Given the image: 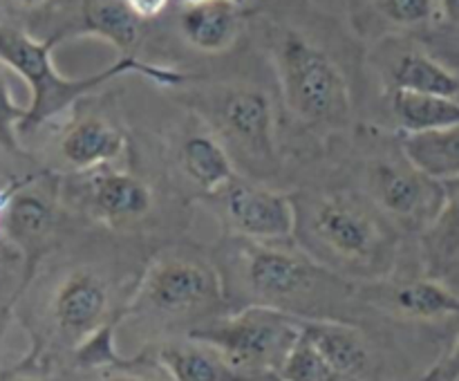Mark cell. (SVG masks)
Listing matches in <instances>:
<instances>
[{
    "mask_svg": "<svg viewBox=\"0 0 459 381\" xmlns=\"http://www.w3.org/2000/svg\"><path fill=\"white\" fill-rule=\"evenodd\" d=\"M213 260L224 278L229 305L240 303L238 307L264 305L300 318H341L345 300L359 296V282L327 272L291 242L258 245L227 238Z\"/></svg>",
    "mask_w": 459,
    "mask_h": 381,
    "instance_id": "obj_1",
    "label": "cell"
},
{
    "mask_svg": "<svg viewBox=\"0 0 459 381\" xmlns=\"http://www.w3.org/2000/svg\"><path fill=\"white\" fill-rule=\"evenodd\" d=\"M294 206L296 245L327 272L363 285L393 276L397 229L370 197L350 191L305 193L294 197Z\"/></svg>",
    "mask_w": 459,
    "mask_h": 381,
    "instance_id": "obj_2",
    "label": "cell"
},
{
    "mask_svg": "<svg viewBox=\"0 0 459 381\" xmlns=\"http://www.w3.org/2000/svg\"><path fill=\"white\" fill-rule=\"evenodd\" d=\"M56 45L52 36L39 40L21 27L0 21V63L16 72L30 88V106H27L21 133H31L48 121L56 119L119 76L142 74L164 88H182L191 81L186 72L155 65L139 56H119L115 63L94 74L70 79V76H63L52 61V49Z\"/></svg>",
    "mask_w": 459,
    "mask_h": 381,
    "instance_id": "obj_3",
    "label": "cell"
},
{
    "mask_svg": "<svg viewBox=\"0 0 459 381\" xmlns=\"http://www.w3.org/2000/svg\"><path fill=\"white\" fill-rule=\"evenodd\" d=\"M229 307L224 278L213 255L193 247L157 251L139 276L121 321L160 327H200Z\"/></svg>",
    "mask_w": 459,
    "mask_h": 381,
    "instance_id": "obj_4",
    "label": "cell"
},
{
    "mask_svg": "<svg viewBox=\"0 0 459 381\" xmlns=\"http://www.w3.org/2000/svg\"><path fill=\"white\" fill-rule=\"evenodd\" d=\"M269 56L287 112L314 130H339L352 121V90L325 48L296 30H273Z\"/></svg>",
    "mask_w": 459,
    "mask_h": 381,
    "instance_id": "obj_5",
    "label": "cell"
},
{
    "mask_svg": "<svg viewBox=\"0 0 459 381\" xmlns=\"http://www.w3.org/2000/svg\"><path fill=\"white\" fill-rule=\"evenodd\" d=\"M188 106L247 175L264 179L276 173L281 164L276 112L263 88L251 83H213L191 92Z\"/></svg>",
    "mask_w": 459,
    "mask_h": 381,
    "instance_id": "obj_6",
    "label": "cell"
},
{
    "mask_svg": "<svg viewBox=\"0 0 459 381\" xmlns=\"http://www.w3.org/2000/svg\"><path fill=\"white\" fill-rule=\"evenodd\" d=\"M300 334V316L264 305H247L193 327L186 336L209 343L233 370L254 379L258 375L276 377Z\"/></svg>",
    "mask_w": 459,
    "mask_h": 381,
    "instance_id": "obj_7",
    "label": "cell"
},
{
    "mask_svg": "<svg viewBox=\"0 0 459 381\" xmlns=\"http://www.w3.org/2000/svg\"><path fill=\"white\" fill-rule=\"evenodd\" d=\"M124 309L126 303H117L115 285L106 273L74 267L54 285L48 318L54 336L74 352L99 330L121 323Z\"/></svg>",
    "mask_w": 459,
    "mask_h": 381,
    "instance_id": "obj_8",
    "label": "cell"
},
{
    "mask_svg": "<svg viewBox=\"0 0 459 381\" xmlns=\"http://www.w3.org/2000/svg\"><path fill=\"white\" fill-rule=\"evenodd\" d=\"M227 238L258 245H290L296 238L294 197L238 175L211 195Z\"/></svg>",
    "mask_w": 459,
    "mask_h": 381,
    "instance_id": "obj_9",
    "label": "cell"
},
{
    "mask_svg": "<svg viewBox=\"0 0 459 381\" xmlns=\"http://www.w3.org/2000/svg\"><path fill=\"white\" fill-rule=\"evenodd\" d=\"M366 195L394 224L424 227L442 204L444 186L421 173L397 142L394 152H379L366 161Z\"/></svg>",
    "mask_w": 459,
    "mask_h": 381,
    "instance_id": "obj_10",
    "label": "cell"
},
{
    "mask_svg": "<svg viewBox=\"0 0 459 381\" xmlns=\"http://www.w3.org/2000/svg\"><path fill=\"white\" fill-rule=\"evenodd\" d=\"M45 173H27L13 197L9 200L3 220V233L22 255V285L21 294L34 278L36 267L52 247L58 229L56 193L45 186Z\"/></svg>",
    "mask_w": 459,
    "mask_h": 381,
    "instance_id": "obj_11",
    "label": "cell"
},
{
    "mask_svg": "<svg viewBox=\"0 0 459 381\" xmlns=\"http://www.w3.org/2000/svg\"><path fill=\"white\" fill-rule=\"evenodd\" d=\"M88 99V97H85ZM128 151V134L119 121L97 108H72L70 119L56 139V152L65 169L83 175L90 170L115 166Z\"/></svg>",
    "mask_w": 459,
    "mask_h": 381,
    "instance_id": "obj_12",
    "label": "cell"
},
{
    "mask_svg": "<svg viewBox=\"0 0 459 381\" xmlns=\"http://www.w3.org/2000/svg\"><path fill=\"white\" fill-rule=\"evenodd\" d=\"M79 195L90 218L108 229H130L146 220L155 206L151 184L117 166L79 175Z\"/></svg>",
    "mask_w": 459,
    "mask_h": 381,
    "instance_id": "obj_13",
    "label": "cell"
},
{
    "mask_svg": "<svg viewBox=\"0 0 459 381\" xmlns=\"http://www.w3.org/2000/svg\"><path fill=\"white\" fill-rule=\"evenodd\" d=\"M366 303L406 321H446L459 316V296L435 276L368 282L359 290Z\"/></svg>",
    "mask_w": 459,
    "mask_h": 381,
    "instance_id": "obj_14",
    "label": "cell"
},
{
    "mask_svg": "<svg viewBox=\"0 0 459 381\" xmlns=\"http://www.w3.org/2000/svg\"><path fill=\"white\" fill-rule=\"evenodd\" d=\"M303 334L334 368L363 381L379 379V359L366 332L343 318H303Z\"/></svg>",
    "mask_w": 459,
    "mask_h": 381,
    "instance_id": "obj_15",
    "label": "cell"
},
{
    "mask_svg": "<svg viewBox=\"0 0 459 381\" xmlns=\"http://www.w3.org/2000/svg\"><path fill=\"white\" fill-rule=\"evenodd\" d=\"M74 36H97L119 49L121 56H137L134 49L143 36V22L124 0H81L74 21L54 31L52 39L63 43Z\"/></svg>",
    "mask_w": 459,
    "mask_h": 381,
    "instance_id": "obj_16",
    "label": "cell"
},
{
    "mask_svg": "<svg viewBox=\"0 0 459 381\" xmlns=\"http://www.w3.org/2000/svg\"><path fill=\"white\" fill-rule=\"evenodd\" d=\"M195 128L186 130L178 143V166L184 178L211 197L238 178L236 164L224 143L195 117Z\"/></svg>",
    "mask_w": 459,
    "mask_h": 381,
    "instance_id": "obj_17",
    "label": "cell"
},
{
    "mask_svg": "<svg viewBox=\"0 0 459 381\" xmlns=\"http://www.w3.org/2000/svg\"><path fill=\"white\" fill-rule=\"evenodd\" d=\"M179 34L204 54H222L242 30V4L231 0H202L179 7Z\"/></svg>",
    "mask_w": 459,
    "mask_h": 381,
    "instance_id": "obj_18",
    "label": "cell"
},
{
    "mask_svg": "<svg viewBox=\"0 0 459 381\" xmlns=\"http://www.w3.org/2000/svg\"><path fill=\"white\" fill-rule=\"evenodd\" d=\"M152 361L170 381H249L218 350L186 334L161 341L152 350Z\"/></svg>",
    "mask_w": 459,
    "mask_h": 381,
    "instance_id": "obj_19",
    "label": "cell"
},
{
    "mask_svg": "<svg viewBox=\"0 0 459 381\" xmlns=\"http://www.w3.org/2000/svg\"><path fill=\"white\" fill-rule=\"evenodd\" d=\"M390 90L459 99V74L435 54L408 48L394 54L385 70Z\"/></svg>",
    "mask_w": 459,
    "mask_h": 381,
    "instance_id": "obj_20",
    "label": "cell"
},
{
    "mask_svg": "<svg viewBox=\"0 0 459 381\" xmlns=\"http://www.w3.org/2000/svg\"><path fill=\"white\" fill-rule=\"evenodd\" d=\"M442 186V204L421 233L424 264L435 278L446 276L459 264V178Z\"/></svg>",
    "mask_w": 459,
    "mask_h": 381,
    "instance_id": "obj_21",
    "label": "cell"
},
{
    "mask_svg": "<svg viewBox=\"0 0 459 381\" xmlns=\"http://www.w3.org/2000/svg\"><path fill=\"white\" fill-rule=\"evenodd\" d=\"M403 155L435 182L459 178V124L397 137Z\"/></svg>",
    "mask_w": 459,
    "mask_h": 381,
    "instance_id": "obj_22",
    "label": "cell"
},
{
    "mask_svg": "<svg viewBox=\"0 0 459 381\" xmlns=\"http://www.w3.org/2000/svg\"><path fill=\"white\" fill-rule=\"evenodd\" d=\"M390 112L402 134L429 133L459 124V99L390 90Z\"/></svg>",
    "mask_w": 459,
    "mask_h": 381,
    "instance_id": "obj_23",
    "label": "cell"
},
{
    "mask_svg": "<svg viewBox=\"0 0 459 381\" xmlns=\"http://www.w3.org/2000/svg\"><path fill=\"white\" fill-rule=\"evenodd\" d=\"M276 377L281 381H363L332 366L305 334L296 341L294 350Z\"/></svg>",
    "mask_w": 459,
    "mask_h": 381,
    "instance_id": "obj_24",
    "label": "cell"
},
{
    "mask_svg": "<svg viewBox=\"0 0 459 381\" xmlns=\"http://www.w3.org/2000/svg\"><path fill=\"white\" fill-rule=\"evenodd\" d=\"M27 117V106L16 103L9 83V67L0 63V148L21 152V126Z\"/></svg>",
    "mask_w": 459,
    "mask_h": 381,
    "instance_id": "obj_25",
    "label": "cell"
},
{
    "mask_svg": "<svg viewBox=\"0 0 459 381\" xmlns=\"http://www.w3.org/2000/svg\"><path fill=\"white\" fill-rule=\"evenodd\" d=\"M375 4L397 27H426L439 18L437 0H375Z\"/></svg>",
    "mask_w": 459,
    "mask_h": 381,
    "instance_id": "obj_26",
    "label": "cell"
},
{
    "mask_svg": "<svg viewBox=\"0 0 459 381\" xmlns=\"http://www.w3.org/2000/svg\"><path fill=\"white\" fill-rule=\"evenodd\" d=\"M0 381H52V359L39 336H31V348L13 366L0 370Z\"/></svg>",
    "mask_w": 459,
    "mask_h": 381,
    "instance_id": "obj_27",
    "label": "cell"
},
{
    "mask_svg": "<svg viewBox=\"0 0 459 381\" xmlns=\"http://www.w3.org/2000/svg\"><path fill=\"white\" fill-rule=\"evenodd\" d=\"M417 381H459V330L451 348L424 372Z\"/></svg>",
    "mask_w": 459,
    "mask_h": 381,
    "instance_id": "obj_28",
    "label": "cell"
},
{
    "mask_svg": "<svg viewBox=\"0 0 459 381\" xmlns=\"http://www.w3.org/2000/svg\"><path fill=\"white\" fill-rule=\"evenodd\" d=\"M21 267L25 272V264H22V255L18 254L16 247L4 238V233H0V290H3L4 281H9L12 272Z\"/></svg>",
    "mask_w": 459,
    "mask_h": 381,
    "instance_id": "obj_29",
    "label": "cell"
},
{
    "mask_svg": "<svg viewBox=\"0 0 459 381\" xmlns=\"http://www.w3.org/2000/svg\"><path fill=\"white\" fill-rule=\"evenodd\" d=\"M134 363H137V359H130V361L124 363V366L106 368V370H101V375H99L94 381H160L152 375H148V372L134 370Z\"/></svg>",
    "mask_w": 459,
    "mask_h": 381,
    "instance_id": "obj_30",
    "label": "cell"
},
{
    "mask_svg": "<svg viewBox=\"0 0 459 381\" xmlns=\"http://www.w3.org/2000/svg\"><path fill=\"white\" fill-rule=\"evenodd\" d=\"M124 3L126 7L139 18V21L146 22V21H155L157 16H161V13L169 9V4L175 3V0H124Z\"/></svg>",
    "mask_w": 459,
    "mask_h": 381,
    "instance_id": "obj_31",
    "label": "cell"
},
{
    "mask_svg": "<svg viewBox=\"0 0 459 381\" xmlns=\"http://www.w3.org/2000/svg\"><path fill=\"white\" fill-rule=\"evenodd\" d=\"M439 18L448 22L451 27L459 30V0H437Z\"/></svg>",
    "mask_w": 459,
    "mask_h": 381,
    "instance_id": "obj_32",
    "label": "cell"
},
{
    "mask_svg": "<svg viewBox=\"0 0 459 381\" xmlns=\"http://www.w3.org/2000/svg\"><path fill=\"white\" fill-rule=\"evenodd\" d=\"M435 56L442 58L451 70H455L459 74V45H439L435 49Z\"/></svg>",
    "mask_w": 459,
    "mask_h": 381,
    "instance_id": "obj_33",
    "label": "cell"
},
{
    "mask_svg": "<svg viewBox=\"0 0 459 381\" xmlns=\"http://www.w3.org/2000/svg\"><path fill=\"white\" fill-rule=\"evenodd\" d=\"M12 7L22 9V12H36V9H43L49 0H7Z\"/></svg>",
    "mask_w": 459,
    "mask_h": 381,
    "instance_id": "obj_34",
    "label": "cell"
},
{
    "mask_svg": "<svg viewBox=\"0 0 459 381\" xmlns=\"http://www.w3.org/2000/svg\"><path fill=\"white\" fill-rule=\"evenodd\" d=\"M175 3L179 4V7H182V4H191V3H202V0H175ZM231 3H238V4H245V3H249V0H231Z\"/></svg>",
    "mask_w": 459,
    "mask_h": 381,
    "instance_id": "obj_35",
    "label": "cell"
}]
</instances>
